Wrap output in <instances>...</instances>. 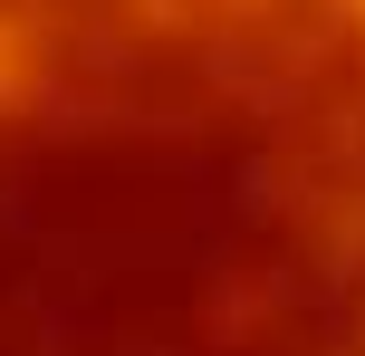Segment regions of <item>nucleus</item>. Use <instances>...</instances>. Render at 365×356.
<instances>
[{
    "label": "nucleus",
    "mask_w": 365,
    "mask_h": 356,
    "mask_svg": "<svg viewBox=\"0 0 365 356\" xmlns=\"http://www.w3.org/2000/svg\"><path fill=\"white\" fill-rule=\"evenodd\" d=\"M0 356H365V0H0Z\"/></svg>",
    "instance_id": "f257e3e1"
}]
</instances>
